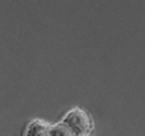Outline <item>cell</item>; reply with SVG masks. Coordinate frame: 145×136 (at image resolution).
Returning a JSON list of instances; mask_svg holds the SVG:
<instances>
[{"instance_id":"obj_2","label":"cell","mask_w":145,"mask_h":136,"mask_svg":"<svg viewBox=\"0 0 145 136\" xmlns=\"http://www.w3.org/2000/svg\"><path fill=\"white\" fill-rule=\"evenodd\" d=\"M50 124L44 120H32L26 127L24 136H48Z\"/></svg>"},{"instance_id":"obj_1","label":"cell","mask_w":145,"mask_h":136,"mask_svg":"<svg viewBox=\"0 0 145 136\" xmlns=\"http://www.w3.org/2000/svg\"><path fill=\"white\" fill-rule=\"evenodd\" d=\"M61 122H63V124L74 133V136H91V133L94 131L92 116L82 107L70 109V110L63 115Z\"/></svg>"},{"instance_id":"obj_3","label":"cell","mask_w":145,"mask_h":136,"mask_svg":"<svg viewBox=\"0 0 145 136\" xmlns=\"http://www.w3.org/2000/svg\"><path fill=\"white\" fill-rule=\"evenodd\" d=\"M48 136H74V133L63 124V122H56V124H50Z\"/></svg>"}]
</instances>
